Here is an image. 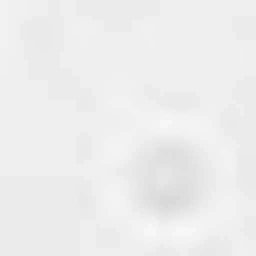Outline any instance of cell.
<instances>
[{
	"label": "cell",
	"instance_id": "obj_1",
	"mask_svg": "<svg viewBox=\"0 0 256 256\" xmlns=\"http://www.w3.org/2000/svg\"><path fill=\"white\" fill-rule=\"evenodd\" d=\"M128 207H138V217H188V207H207V158H197L188 138L128 148Z\"/></svg>",
	"mask_w": 256,
	"mask_h": 256
}]
</instances>
